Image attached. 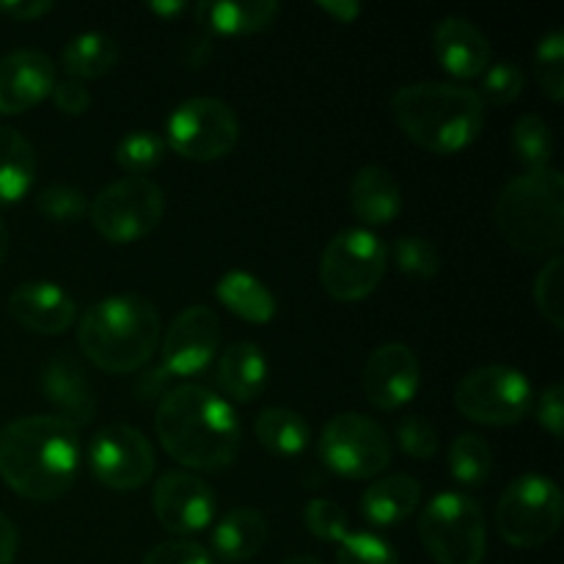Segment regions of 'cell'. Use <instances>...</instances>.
<instances>
[{"label":"cell","instance_id":"d590c367","mask_svg":"<svg viewBox=\"0 0 564 564\" xmlns=\"http://www.w3.org/2000/svg\"><path fill=\"white\" fill-rule=\"evenodd\" d=\"M394 262L411 279H433L441 270V253L427 237H400L394 242Z\"/></svg>","mask_w":564,"mask_h":564},{"label":"cell","instance_id":"4316f807","mask_svg":"<svg viewBox=\"0 0 564 564\" xmlns=\"http://www.w3.org/2000/svg\"><path fill=\"white\" fill-rule=\"evenodd\" d=\"M119 42L108 33L86 31L77 33L66 42L64 53H61V69L72 77V80H97L113 72L119 64Z\"/></svg>","mask_w":564,"mask_h":564},{"label":"cell","instance_id":"8fae6325","mask_svg":"<svg viewBox=\"0 0 564 564\" xmlns=\"http://www.w3.org/2000/svg\"><path fill=\"white\" fill-rule=\"evenodd\" d=\"M163 141L180 158L213 163V160L226 158L237 147L240 121L224 99L193 97L176 105L174 113L169 116Z\"/></svg>","mask_w":564,"mask_h":564},{"label":"cell","instance_id":"2e32d148","mask_svg":"<svg viewBox=\"0 0 564 564\" xmlns=\"http://www.w3.org/2000/svg\"><path fill=\"white\" fill-rule=\"evenodd\" d=\"M419 380L422 367L416 352L400 341H389L367 358L361 389L378 411H397L416 397Z\"/></svg>","mask_w":564,"mask_h":564},{"label":"cell","instance_id":"ba28073f","mask_svg":"<svg viewBox=\"0 0 564 564\" xmlns=\"http://www.w3.org/2000/svg\"><path fill=\"white\" fill-rule=\"evenodd\" d=\"M389 268V251L383 240L369 229H345L323 248L319 281L336 301H364L383 281Z\"/></svg>","mask_w":564,"mask_h":564},{"label":"cell","instance_id":"ee69618b","mask_svg":"<svg viewBox=\"0 0 564 564\" xmlns=\"http://www.w3.org/2000/svg\"><path fill=\"white\" fill-rule=\"evenodd\" d=\"M53 11V3L50 0H3L0 3V14H6L9 20L14 22H31V20H39V17L50 14Z\"/></svg>","mask_w":564,"mask_h":564},{"label":"cell","instance_id":"d6986e66","mask_svg":"<svg viewBox=\"0 0 564 564\" xmlns=\"http://www.w3.org/2000/svg\"><path fill=\"white\" fill-rule=\"evenodd\" d=\"M9 314L25 330L58 336L77 319V306L53 281H25L9 295Z\"/></svg>","mask_w":564,"mask_h":564},{"label":"cell","instance_id":"6da1fadb","mask_svg":"<svg viewBox=\"0 0 564 564\" xmlns=\"http://www.w3.org/2000/svg\"><path fill=\"white\" fill-rule=\"evenodd\" d=\"M154 430L163 449L191 471H224L240 452V419L207 386L171 389L160 400Z\"/></svg>","mask_w":564,"mask_h":564},{"label":"cell","instance_id":"9c48e42d","mask_svg":"<svg viewBox=\"0 0 564 564\" xmlns=\"http://www.w3.org/2000/svg\"><path fill=\"white\" fill-rule=\"evenodd\" d=\"M532 383L527 375L501 364L477 367L455 389V408L468 422L485 427H512L532 411Z\"/></svg>","mask_w":564,"mask_h":564},{"label":"cell","instance_id":"681fc988","mask_svg":"<svg viewBox=\"0 0 564 564\" xmlns=\"http://www.w3.org/2000/svg\"><path fill=\"white\" fill-rule=\"evenodd\" d=\"M279 564H323L317 556H290V560L279 562Z\"/></svg>","mask_w":564,"mask_h":564},{"label":"cell","instance_id":"52a82bcc","mask_svg":"<svg viewBox=\"0 0 564 564\" xmlns=\"http://www.w3.org/2000/svg\"><path fill=\"white\" fill-rule=\"evenodd\" d=\"M564 499L560 485L543 474L512 479L496 505V529L516 549H540L562 527Z\"/></svg>","mask_w":564,"mask_h":564},{"label":"cell","instance_id":"f546056e","mask_svg":"<svg viewBox=\"0 0 564 564\" xmlns=\"http://www.w3.org/2000/svg\"><path fill=\"white\" fill-rule=\"evenodd\" d=\"M449 474L466 488H482L494 474V449L482 435H460L449 446Z\"/></svg>","mask_w":564,"mask_h":564},{"label":"cell","instance_id":"60d3db41","mask_svg":"<svg viewBox=\"0 0 564 564\" xmlns=\"http://www.w3.org/2000/svg\"><path fill=\"white\" fill-rule=\"evenodd\" d=\"M143 564H213V560H209V554L198 543L169 540V543L154 545Z\"/></svg>","mask_w":564,"mask_h":564},{"label":"cell","instance_id":"4fadbf2b","mask_svg":"<svg viewBox=\"0 0 564 564\" xmlns=\"http://www.w3.org/2000/svg\"><path fill=\"white\" fill-rule=\"evenodd\" d=\"M88 463L94 477L110 490H138L154 474V449L130 424H108L94 435Z\"/></svg>","mask_w":564,"mask_h":564},{"label":"cell","instance_id":"cb8c5ba5","mask_svg":"<svg viewBox=\"0 0 564 564\" xmlns=\"http://www.w3.org/2000/svg\"><path fill=\"white\" fill-rule=\"evenodd\" d=\"M422 505V482L408 474H391L369 485L361 496V512L372 527H397Z\"/></svg>","mask_w":564,"mask_h":564},{"label":"cell","instance_id":"8992f818","mask_svg":"<svg viewBox=\"0 0 564 564\" xmlns=\"http://www.w3.org/2000/svg\"><path fill=\"white\" fill-rule=\"evenodd\" d=\"M419 538L438 564H482L488 551L482 507L466 494H438L419 516Z\"/></svg>","mask_w":564,"mask_h":564},{"label":"cell","instance_id":"f1b7e54d","mask_svg":"<svg viewBox=\"0 0 564 564\" xmlns=\"http://www.w3.org/2000/svg\"><path fill=\"white\" fill-rule=\"evenodd\" d=\"M257 441L275 457H295L312 441L306 419L290 408H264L253 422Z\"/></svg>","mask_w":564,"mask_h":564},{"label":"cell","instance_id":"d4e9b609","mask_svg":"<svg viewBox=\"0 0 564 564\" xmlns=\"http://www.w3.org/2000/svg\"><path fill=\"white\" fill-rule=\"evenodd\" d=\"M268 521L251 507H237L226 512L213 529V551L224 562H246L264 549Z\"/></svg>","mask_w":564,"mask_h":564},{"label":"cell","instance_id":"ac0fdd59","mask_svg":"<svg viewBox=\"0 0 564 564\" xmlns=\"http://www.w3.org/2000/svg\"><path fill=\"white\" fill-rule=\"evenodd\" d=\"M42 391L69 427H86L97 419V391L72 352H58L42 372Z\"/></svg>","mask_w":564,"mask_h":564},{"label":"cell","instance_id":"bcb514c9","mask_svg":"<svg viewBox=\"0 0 564 564\" xmlns=\"http://www.w3.org/2000/svg\"><path fill=\"white\" fill-rule=\"evenodd\" d=\"M17 556V529L9 518L0 512V564H11Z\"/></svg>","mask_w":564,"mask_h":564},{"label":"cell","instance_id":"277c9868","mask_svg":"<svg viewBox=\"0 0 564 564\" xmlns=\"http://www.w3.org/2000/svg\"><path fill=\"white\" fill-rule=\"evenodd\" d=\"M160 314L141 295H113L91 303L77 325L83 356L110 375L138 372L160 345Z\"/></svg>","mask_w":564,"mask_h":564},{"label":"cell","instance_id":"3957f363","mask_svg":"<svg viewBox=\"0 0 564 564\" xmlns=\"http://www.w3.org/2000/svg\"><path fill=\"white\" fill-rule=\"evenodd\" d=\"M400 130L430 154H457L471 147L485 127V105L468 86L422 80L402 86L391 99Z\"/></svg>","mask_w":564,"mask_h":564},{"label":"cell","instance_id":"f35d334b","mask_svg":"<svg viewBox=\"0 0 564 564\" xmlns=\"http://www.w3.org/2000/svg\"><path fill=\"white\" fill-rule=\"evenodd\" d=\"M303 523L323 543H341L350 534V518L336 501L312 499L303 510Z\"/></svg>","mask_w":564,"mask_h":564},{"label":"cell","instance_id":"74e56055","mask_svg":"<svg viewBox=\"0 0 564 564\" xmlns=\"http://www.w3.org/2000/svg\"><path fill=\"white\" fill-rule=\"evenodd\" d=\"M523 69L512 61H499V64H490L482 72V86H479V99L482 105H510L516 102L523 94Z\"/></svg>","mask_w":564,"mask_h":564},{"label":"cell","instance_id":"836d02e7","mask_svg":"<svg viewBox=\"0 0 564 564\" xmlns=\"http://www.w3.org/2000/svg\"><path fill=\"white\" fill-rule=\"evenodd\" d=\"M534 303L540 314L554 325L556 330L564 328V259L562 253H554L543 270L534 279Z\"/></svg>","mask_w":564,"mask_h":564},{"label":"cell","instance_id":"7a4b0ae2","mask_svg":"<svg viewBox=\"0 0 564 564\" xmlns=\"http://www.w3.org/2000/svg\"><path fill=\"white\" fill-rule=\"evenodd\" d=\"M80 435L58 416H22L0 430V479L31 501H55L80 471Z\"/></svg>","mask_w":564,"mask_h":564},{"label":"cell","instance_id":"ffe728a7","mask_svg":"<svg viewBox=\"0 0 564 564\" xmlns=\"http://www.w3.org/2000/svg\"><path fill=\"white\" fill-rule=\"evenodd\" d=\"M433 53L444 72L457 80L479 77L490 66L494 50L488 36L466 17H444L433 31Z\"/></svg>","mask_w":564,"mask_h":564},{"label":"cell","instance_id":"5b68a950","mask_svg":"<svg viewBox=\"0 0 564 564\" xmlns=\"http://www.w3.org/2000/svg\"><path fill=\"white\" fill-rule=\"evenodd\" d=\"M496 226L521 253H560L564 242V182L556 169L516 176L496 202Z\"/></svg>","mask_w":564,"mask_h":564},{"label":"cell","instance_id":"30bf717a","mask_svg":"<svg viewBox=\"0 0 564 564\" xmlns=\"http://www.w3.org/2000/svg\"><path fill=\"white\" fill-rule=\"evenodd\" d=\"M165 215V196L147 176H124L88 204L94 229L113 246H127L158 229Z\"/></svg>","mask_w":564,"mask_h":564},{"label":"cell","instance_id":"e575fe53","mask_svg":"<svg viewBox=\"0 0 564 564\" xmlns=\"http://www.w3.org/2000/svg\"><path fill=\"white\" fill-rule=\"evenodd\" d=\"M36 209L50 224H75L88 213L86 193L72 185H47L36 193Z\"/></svg>","mask_w":564,"mask_h":564},{"label":"cell","instance_id":"44dd1931","mask_svg":"<svg viewBox=\"0 0 564 564\" xmlns=\"http://www.w3.org/2000/svg\"><path fill=\"white\" fill-rule=\"evenodd\" d=\"M193 14L209 33L248 36L273 25L281 6L273 0H204L193 9Z\"/></svg>","mask_w":564,"mask_h":564},{"label":"cell","instance_id":"b9f144b4","mask_svg":"<svg viewBox=\"0 0 564 564\" xmlns=\"http://www.w3.org/2000/svg\"><path fill=\"white\" fill-rule=\"evenodd\" d=\"M50 97H53L55 108L66 116H83L88 113V108H91V94H88V88L83 86L80 80H72V77H66V80H55Z\"/></svg>","mask_w":564,"mask_h":564},{"label":"cell","instance_id":"484cf974","mask_svg":"<svg viewBox=\"0 0 564 564\" xmlns=\"http://www.w3.org/2000/svg\"><path fill=\"white\" fill-rule=\"evenodd\" d=\"M215 297L229 308L235 317L246 319V323L264 325L275 317V297L262 281L246 270H229L215 284Z\"/></svg>","mask_w":564,"mask_h":564},{"label":"cell","instance_id":"9a60e30c","mask_svg":"<svg viewBox=\"0 0 564 564\" xmlns=\"http://www.w3.org/2000/svg\"><path fill=\"white\" fill-rule=\"evenodd\" d=\"M215 494L204 479L187 471H169L152 490V507L158 521L171 534H198L213 523Z\"/></svg>","mask_w":564,"mask_h":564},{"label":"cell","instance_id":"4dcf8cb0","mask_svg":"<svg viewBox=\"0 0 564 564\" xmlns=\"http://www.w3.org/2000/svg\"><path fill=\"white\" fill-rule=\"evenodd\" d=\"M512 149L527 171L549 169L554 158V135H551L549 121L538 113L521 116L512 127Z\"/></svg>","mask_w":564,"mask_h":564},{"label":"cell","instance_id":"7bdbcfd3","mask_svg":"<svg viewBox=\"0 0 564 564\" xmlns=\"http://www.w3.org/2000/svg\"><path fill=\"white\" fill-rule=\"evenodd\" d=\"M538 419L543 424V430H549L551 438L560 441L564 433V389L560 383L549 386L540 397L538 405Z\"/></svg>","mask_w":564,"mask_h":564},{"label":"cell","instance_id":"8d00e7d4","mask_svg":"<svg viewBox=\"0 0 564 564\" xmlns=\"http://www.w3.org/2000/svg\"><path fill=\"white\" fill-rule=\"evenodd\" d=\"M336 564H400L394 545L372 532H350L339 543Z\"/></svg>","mask_w":564,"mask_h":564},{"label":"cell","instance_id":"1f68e13d","mask_svg":"<svg viewBox=\"0 0 564 564\" xmlns=\"http://www.w3.org/2000/svg\"><path fill=\"white\" fill-rule=\"evenodd\" d=\"M165 158V141L152 130H132L116 143V163L127 174L143 176Z\"/></svg>","mask_w":564,"mask_h":564},{"label":"cell","instance_id":"83f0119b","mask_svg":"<svg viewBox=\"0 0 564 564\" xmlns=\"http://www.w3.org/2000/svg\"><path fill=\"white\" fill-rule=\"evenodd\" d=\"M36 180V152L14 130L0 124V207L14 204L31 191Z\"/></svg>","mask_w":564,"mask_h":564},{"label":"cell","instance_id":"d6a6232c","mask_svg":"<svg viewBox=\"0 0 564 564\" xmlns=\"http://www.w3.org/2000/svg\"><path fill=\"white\" fill-rule=\"evenodd\" d=\"M534 77L551 102L564 99V33L551 31L534 50Z\"/></svg>","mask_w":564,"mask_h":564},{"label":"cell","instance_id":"7dc6e473","mask_svg":"<svg viewBox=\"0 0 564 564\" xmlns=\"http://www.w3.org/2000/svg\"><path fill=\"white\" fill-rule=\"evenodd\" d=\"M149 9H152L154 14L169 17V20H171V17L182 14V11H185L187 6H185V3H180V0H169V3H160V0H158V3H149Z\"/></svg>","mask_w":564,"mask_h":564},{"label":"cell","instance_id":"7402d4cb","mask_svg":"<svg viewBox=\"0 0 564 564\" xmlns=\"http://www.w3.org/2000/svg\"><path fill=\"white\" fill-rule=\"evenodd\" d=\"M350 204L364 226H386L402 209V191L383 165H364L350 185Z\"/></svg>","mask_w":564,"mask_h":564},{"label":"cell","instance_id":"c3c4849f","mask_svg":"<svg viewBox=\"0 0 564 564\" xmlns=\"http://www.w3.org/2000/svg\"><path fill=\"white\" fill-rule=\"evenodd\" d=\"M6 253H9V229H6V220L0 215V268L6 262Z\"/></svg>","mask_w":564,"mask_h":564},{"label":"cell","instance_id":"e0dca14e","mask_svg":"<svg viewBox=\"0 0 564 564\" xmlns=\"http://www.w3.org/2000/svg\"><path fill=\"white\" fill-rule=\"evenodd\" d=\"M55 86V61L42 50H11L0 58V113L17 116L44 102Z\"/></svg>","mask_w":564,"mask_h":564},{"label":"cell","instance_id":"ab89813d","mask_svg":"<svg viewBox=\"0 0 564 564\" xmlns=\"http://www.w3.org/2000/svg\"><path fill=\"white\" fill-rule=\"evenodd\" d=\"M397 441H400L402 452L416 460H430L438 452V430L419 413L402 416L397 424Z\"/></svg>","mask_w":564,"mask_h":564},{"label":"cell","instance_id":"5bb4252c","mask_svg":"<svg viewBox=\"0 0 564 564\" xmlns=\"http://www.w3.org/2000/svg\"><path fill=\"white\" fill-rule=\"evenodd\" d=\"M220 345V319L209 306H187L174 317L163 339V369L191 378L213 364Z\"/></svg>","mask_w":564,"mask_h":564},{"label":"cell","instance_id":"f6af8a7d","mask_svg":"<svg viewBox=\"0 0 564 564\" xmlns=\"http://www.w3.org/2000/svg\"><path fill=\"white\" fill-rule=\"evenodd\" d=\"M317 9L323 14L334 17L336 22H352L358 14H361V6L356 0H319Z\"/></svg>","mask_w":564,"mask_h":564},{"label":"cell","instance_id":"7c38bea8","mask_svg":"<svg viewBox=\"0 0 564 564\" xmlns=\"http://www.w3.org/2000/svg\"><path fill=\"white\" fill-rule=\"evenodd\" d=\"M319 457L345 479H372L391 463L389 433L361 413H339L319 435Z\"/></svg>","mask_w":564,"mask_h":564},{"label":"cell","instance_id":"603a6c76","mask_svg":"<svg viewBox=\"0 0 564 564\" xmlns=\"http://www.w3.org/2000/svg\"><path fill=\"white\" fill-rule=\"evenodd\" d=\"M270 367L253 341H235L218 358V383L235 402H253L268 386Z\"/></svg>","mask_w":564,"mask_h":564}]
</instances>
